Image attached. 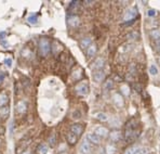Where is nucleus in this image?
I'll return each mask as SVG.
<instances>
[{"mask_svg":"<svg viewBox=\"0 0 160 154\" xmlns=\"http://www.w3.org/2000/svg\"><path fill=\"white\" fill-rule=\"evenodd\" d=\"M138 122L136 119H130L124 127V138L128 142H133L138 137Z\"/></svg>","mask_w":160,"mask_h":154,"instance_id":"1","label":"nucleus"},{"mask_svg":"<svg viewBox=\"0 0 160 154\" xmlns=\"http://www.w3.org/2000/svg\"><path fill=\"white\" fill-rule=\"evenodd\" d=\"M39 50L41 56H47L51 52V44L47 38H41L39 41Z\"/></svg>","mask_w":160,"mask_h":154,"instance_id":"2","label":"nucleus"},{"mask_svg":"<svg viewBox=\"0 0 160 154\" xmlns=\"http://www.w3.org/2000/svg\"><path fill=\"white\" fill-rule=\"evenodd\" d=\"M75 90H76V92L79 94V96H87V94H88V92H89L88 82H86V80H83V82H80L79 84L76 85Z\"/></svg>","mask_w":160,"mask_h":154,"instance_id":"3","label":"nucleus"},{"mask_svg":"<svg viewBox=\"0 0 160 154\" xmlns=\"http://www.w3.org/2000/svg\"><path fill=\"white\" fill-rule=\"evenodd\" d=\"M136 15H138L136 10H135V9H133V8H131V9H129V10L127 11L126 14H124L123 20L126 21V22H132L134 19H135Z\"/></svg>","mask_w":160,"mask_h":154,"instance_id":"4","label":"nucleus"},{"mask_svg":"<svg viewBox=\"0 0 160 154\" xmlns=\"http://www.w3.org/2000/svg\"><path fill=\"white\" fill-rule=\"evenodd\" d=\"M69 131H72V134H75L77 137H79L80 135L83 132V126H82L81 124H74L70 126V130Z\"/></svg>","mask_w":160,"mask_h":154,"instance_id":"5","label":"nucleus"},{"mask_svg":"<svg viewBox=\"0 0 160 154\" xmlns=\"http://www.w3.org/2000/svg\"><path fill=\"white\" fill-rule=\"evenodd\" d=\"M94 134H95L98 137H100V138L101 137H102V138H105V137L108 136V129L105 128V127H102V126L96 127V128L94 129Z\"/></svg>","mask_w":160,"mask_h":154,"instance_id":"6","label":"nucleus"},{"mask_svg":"<svg viewBox=\"0 0 160 154\" xmlns=\"http://www.w3.org/2000/svg\"><path fill=\"white\" fill-rule=\"evenodd\" d=\"M9 113H10V108L9 105H4L0 108V119L6 120L9 117Z\"/></svg>","mask_w":160,"mask_h":154,"instance_id":"7","label":"nucleus"},{"mask_svg":"<svg viewBox=\"0 0 160 154\" xmlns=\"http://www.w3.org/2000/svg\"><path fill=\"white\" fill-rule=\"evenodd\" d=\"M104 64H105L104 59H103V58H98L93 62L92 68H93V70H95V71H101L103 68V66H104Z\"/></svg>","mask_w":160,"mask_h":154,"instance_id":"8","label":"nucleus"},{"mask_svg":"<svg viewBox=\"0 0 160 154\" xmlns=\"http://www.w3.org/2000/svg\"><path fill=\"white\" fill-rule=\"evenodd\" d=\"M78 138L79 137H77L76 135L72 134V131H69L66 135V140L68 142V144H70V146H75V144L77 143V141H78Z\"/></svg>","mask_w":160,"mask_h":154,"instance_id":"9","label":"nucleus"},{"mask_svg":"<svg viewBox=\"0 0 160 154\" xmlns=\"http://www.w3.org/2000/svg\"><path fill=\"white\" fill-rule=\"evenodd\" d=\"M79 22H80V20L77 15H70V16H68V19H67L68 25L72 26V27H76V26H78Z\"/></svg>","mask_w":160,"mask_h":154,"instance_id":"10","label":"nucleus"},{"mask_svg":"<svg viewBox=\"0 0 160 154\" xmlns=\"http://www.w3.org/2000/svg\"><path fill=\"white\" fill-rule=\"evenodd\" d=\"M27 110V104L25 101H20V102L18 103V105H16V112L18 113V114H24L25 112H26Z\"/></svg>","mask_w":160,"mask_h":154,"instance_id":"11","label":"nucleus"},{"mask_svg":"<svg viewBox=\"0 0 160 154\" xmlns=\"http://www.w3.org/2000/svg\"><path fill=\"white\" fill-rule=\"evenodd\" d=\"M80 151H81L82 154H89L91 152V146L88 140H84L82 142L81 146H80Z\"/></svg>","mask_w":160,"mask_h":154,"instance_id":"12","label":"nucleus"},{"mask_svg":"<svg viewBox=\"0 0 160 154\" xmlns=\"http://www.w3.org/2000/svg\"><path fill=\"white\" fill-rule=\"evenodd\" d=\"M87 140H88L89 142H91V143H93V144H100L101 143V138L96 136L95 134H89L88 136H87Z\"/></svg>","mask_w":160,"mask_h":154,"instance_id":"13","label":"nucleus"},{"mask_svg":"<svg viewBox=\"0 0 160 154\" xmlns=\"http://www.w3.org/2000/svg\"><path fill=\"white\" fill-rule=\"evenodd\" d=\"M104 77H105V73H104V71H95L94 72V74H93V78H94V80L95 82H101L103 79H104Z\"/></svg>","mask_w":160,"mask_h":154,"instance_id":"14","label":"nucleus"},{"mask_svg":"<svg viewBox=\"0 0 160 154\" xmlns=\"http://www.w3.org/2000/svg\"><path fill=\"white\" fill-rule=\"evenodd\" d=\"M96 51H98V47H96L95 44H92L87 49V56H88V58H93V56H95Z\"/></svg>","mask_w":160,"mask_h":154,"instance_id":"15","label":"nucleus"},{"mask_svg":"<svg viewBox=\"0 0 160 154\" xmlns=\"http://www.w3.org/2000/svg\"><path fill=\"white\" fill-rule=\"evenodd\" d=\"M91 45H92V39L89 38V37L83 38L81 41H80V47H81V49H88Z\"/></svg>","mask_w":160,"mask_h":154,"instance_id":"16","label":"nucleus"},{"mask_svg":"<svg viewBox=\"0 0 160 154\" xmlns=\"http://www.w3.org/2000/svg\"><path fill=\"white\" fill-rule=\"evenodd\" d=\"M8 100H9V97H8V94H7L6 92H2V93H0V108L7 105Z\"/></svg>","mask_w":160,"mask_h":154,"instance_id":"17","label":"nucleus"},{"mask_svg":"<svg viewBox=\"0 0 160 154\" xmlns=\"http://www.w3.org/2000/svg\"><path fill=\"white\" fill-rule=\"evenodd\" d=\"M95 118L98 119L100 122H107L108 120V116L103 112H100V113H96L95 114Z\"/></svg>","mask_w":160,"mask_h":154,"instance_id":"18","label":"nucleus"},{"mask_svg":"<svg viewBox=\"0 0 160 154\" xmlns=\"http://www.w3.org/2000/svg\"><path fill=\"white\" fill-rule=\"evenodd\" d=\"M120 138H121V132L120 131L115 130V131H112V134H110V139H112V141H118Z\"/></svg>","mask_w":160,"mask_h":154,"instance_id":"19","label":"nucleus"},{"mask_svg":"<svg viewBox=\"0 0 160 154\" xmlns=\"http://www.w3.org/2000/svg\"><path fill=\"white\" fill-rule=\"evenodd\" d=\"M114 101H115V103H116L117 105H119V106H121L122 104H123V100H122V97L120 96V94H118V93H116L114 96Z\"/></svg>","mask_w":160,"mask_h":154,"instance_id":"20","label":"nucleus"},{"mask_svg":"<svg viewBox=\"0 0 160 154\" xmlns=\"http://www.w3.org/2000/svg\"><path fill=\"white\" fill-rule=\"evenodd\" d=\"M140 149H141L140 146H131V148L127 149L126 152L123 154H136V152H138Z\"/></svg>","mask_w":160,"mask_h":154,"instance_id":"21","label":"nucleus"},{"mask_svg":"<svg viewBox=\"0 0 160 154\" xmlns=\"http://www.w3.org/2000/svg\"><path fill=\"white\" fill-rule=\"evenodd\" d=\"M121 91H122V94L128 97L130 94V87L128 85H122L121 86Z\"/></svg>","mask_w":160,"mask_h":154,"instance_id":"22","label":"nucleus"},{"mask_svg":"<svg viewBox=\"0 0 160 154\" xmlns=\"http://www.w3.org/2000/svg\"><path fill=\"white\" fill-rule=\"evenodd\" d=\"M106 152L107 154H114L116 152V146H112V144H109V146H106Z\"/></svg>","mask_w":160,"mask_h":154,"instance_id":"23","label":"nucleus"},{"mask_svg":"<svg viewBox=\"0 0 160 154\" xmlns=\"http://www.w3.org/2000/svg\"><path fill=\"white\" fill-rule=\"evenodd\" d=\"M112 86H114V82L112 79H107L106 82H104V88L105 89H112Z\"/></svg>","mask_w":160,"mask_h":154,"instance_id":"24","label":"nucleus"},{"mask_svg":"<svg viewBox=\"0 0 160 154\" xmlns=\"http://www.w3.org/2000/svg\"><path fill=\"white\" fill-rule=\"evenodd\" d=\"M49 151V148L48 146H46V144H41V146H39V152L41 154H47Z\"/></svg>","mask_w":160,"mask_h":154,"instance_id":"25","label":"nucleus"},{"mask_svg":"<svg viewBox=\"0 0 160 154\" xmlns=\"http://www.w3.org/2000/svg\"><path fill=\"white\" fill-rule=\"evenodd\" d=\"M149 73H150L152 75H154V76H156V75L158 74V68L156 67V65H154V64L150 65V67H149Z\"/></svg>","mask_w":160,"mask_h":154,"instance_id":"26","label":"nucleus"},{"mask_svg":"<svg viewBox=\"0 0 160 154\" xmlns=\"http://www.w3.org/2000/svg\"><path fill=\"white\" fill-rule=\"evenodd\" d=\"M150 35H152V37L154 39H157V40L160 39V30H159V29L152 30V34H150Z\"/></svg>","mask_w":160,"mask_h":154,"instance_id":"27","label":"nucleus"},{"mask_svg":"<svg viewBox=\"0 0 160 154\" xmlns=\"http://www.w3.org/2000/svg\"><path fill=\"white\" fill-rule=\"evenodd\" d=\"M27 21L30 23V24H36V23L38 22V18H37V16H35V15H32V16H29V18L27 19Z\"/></svg>","mask_w":160,"mask_h":154,"instance_id":"28","label":"nucleus"},{"mask_svg":"<svg viewBox=\"0 0 160 154\" xmlns=\"http://www.w3.org/2000/svg\"><path fill=\"white\" fill-rule=\"evenodd\" d=\"M55 142H56V138H55V135H51L50 138H49V143H50L51 146H55Z\"/></svg>","mask_w":160,"mask_h":154,"instance_id":"29","label":"nucleus"},{"mask_svg":"<svg viewBox=\"0 0 160 154\" xmlns=\"http://www.w3.org/2000/svg\"><path fill=\"white\" fill-rule=\"evenodd\" d=\"M4 64H6L7 66H12V59L11 58H7V59H4Z\"/></svg>","mask_w":160,"mask_h":154,"instance_id":"30","label":"nucleus"},{"mask_svg":"<svg viewBox=\"0 0 160 154\" xmlns=\"http://www.w3.org/2000/svg\"><path fill=\"white\" fill-rule=\"evenodd\" d=\"M157 15V11L154 10V9H150L148 10V16H156Z\"/></svg>","mask_w":160,"mask_h":154,"instance_id":"31","label":"nucleus"},{"mask_svg":"<svg viewBox=\"0 0 160 154\" xmlns=\"http://www.w3.org/2000/svg\"><path fill=\"white\" fill-rule=\"evenodd\" d=\"M136 154H148V150H147V149H145V148L144 149L141 148L140 150L136 152Z\"/></svg>","mask_w":160,"mask_h":154,"instance_id":"32","label":"nucleus"},{"mask_svg":"<svg viewBox=\"0 0 160 154\" xmlns=\"http://www.w3.org/2000/svg\"><path fill=\"white\" fill-rule=\"evenodd\" d=\"M13 129H14V122H11V125H10V134L12 135L13 132Z\"/></svg>","mask_w":160,"mask_h":154,"instance_id":"33","label":"nucleus"},{"mask_svg":"<svg viewBox=\"0 0 160 154\" xmlns=\"http://www.w3.org/2000/svg\"><path fill=\"white\" fill-rule=\"evenodd\" d=\"M156 47H157V49L160 51V39L156 40Z\"/></svg>","mask_w":160,"mask_h":154,"instance_id":"34","label":"nucleus"},{"mask_svg":"<svg viewBox=\"0 0 160 154\" xmlns=\"http://www.w3.org/2000/svg\"><path fill=\"white\" fill-rule=\"evenodd\" d=\"M6 36V32H2L1 34H0V39H2L3 40V37Z\"/></svg>","mask_w":160,"mask_h":154,"instance_id":"35","label":"nucleus"},{"mask_svg":"<svg viewBox=\"0 0 160 154\" xmlns=\"http://www.w3.org/2000/svg\"><path fill=\"white\" fill-rule=\"evenodd\" d=\"M3 79H4V74H2V73H0V82H1Z\"/></svg>","mask_w":160,"mask_h":154,"instance_id":"36","label":"nucleus"},{"mask_svg":"<svg viewBox=\"0 0 160 154\" xmlns=\"http://www.w3.org/2000/svg\"><path fill=\"white\" fill-rule=\"evenodd\" d=\"M4 134V128H0V136H1V135H3Z\"/></svg>","mask_w":160,"mask_h":154,"instance_id":"37","label":"nucleus"},{"mask_svg":"<svg viewBox=\"0 0 160 154\" xmlns=\"http://www.w3.org/2000/svg\"><path fill=\"white\" fill-rule=\"evenodd\" d=\"M0 146H1V139H0Z\"/></svg>","mask_w":160,"mask_h":154,"instance_id":"38","label":"nucleus"},{"mask_svg":"<svg viewBox=\"0 0 160 154\" xmlns=\"http://www.w3.org/2000/svg\"><path fill=\"white\" fill-rule=\"evenodd\" d=\"M159 63H160V58H159Z\"/></svg>","mask_w":160,"mask_h":154,"instance_id":"39","label":"nucleus"},{"mask_svg":"<svg viewBox=\"0 0 160 154\" xmlns=\"http://www.w3.org/2000/svg\"><path fill=\"white\" fill-rule=\"evenodd\" d=\"M159 142H160V137H159Z\"/></svg>","mask_w":160,"mask_h":154,"instance_id":"40","label":"nucleus"},{"mask_svg":"<svg viewBox=\"0 0 160 154\" xmlns=\"http://www.w3.org/2000/svg\"><path fill=\"white\" fill-rule=\"evenodd\" d=\"M0 154H2V153H1V152H0Z\"/></svg>","mask_w":160,"mask_h":154,"instance_id":"41","label":"nucleus"}]
</instances>
